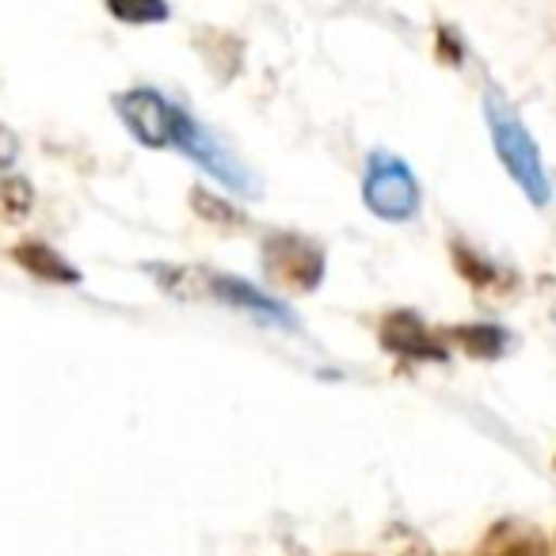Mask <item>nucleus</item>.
<instances>
[{
    "label": "nucleus",
    "instance_id": "obj_1",
    "mask_svg": "<svg viewBox=\"0 0 556 556\" xmlns=\"http://www.w3.org/2000/svg\"><path fill=\"white\" fill-rule=\"evenodd\" d=\"M484 118H488V134H492V146H495V153H500L503 168L510 172V179L522 187V194L533 206H545L553 187H548L541 149H538V141L530 138V130L522 126V118L515 115V108H510L495 88L484 92Z\"/></svg>",
    "mask_w": 556,
    "mask_h": 556
},
{
    "label": "nucleus",
    "instance_id": "obj_2",
    "mask_svg": "<svg viewBox=\"0 0 556 556\" xmlns=\"http://www.w3.org/2000/svg\"><path fill=\"white\" fill-rule=\"evenodd\" d=\"M263 278L282 294H313L325 282V248L302 232H270L263 240Z\"/></svg>",
    "mask_w": 556,
    "mask_h": 556
},
{
    "label": "nucleus",
    "instance_id": "obj_3",
    "mask_svg": "<svg viewBox=\"0 0 556 556\" xmlns=\"http://www.w3.org/2000/svg\"><path fill=\"white\" fill-rule=\"evenodd\" d=\"M363 202L381 222H412L419 214V184L401 156L374 149L370 161H366Z\"/></svg>",
    "mask_w": 556,
    "mask_h": 556
},
{
    "label": "nucleus",
    "instance_id": "obj_4",
    "mask_svg": "<svg viewBox=\"0 0 556 556\" xmlns=\"http://www.w3.org/2000/svg\"><path fill=\"white\" fill-rule=\"evenodd\" d=\"M172 146H176L184 156H191L194 164H202V168H206L214 179H222L229 191L252 194V199L263 191L260 179H255L252 172L237 161V153H232V149H225L222 141H217L214 134H210L206 126L191 115V111L179 108V103H176V138H172Z\"/></svg>",
    "mask_w": 556,
    "mask_h": 556
},
{
    "label": "nucleus",
    "instance_id": "obj_5",
    "mask_svg": "<svg viewBox=\"0 0 556 556\" xmlns=\"http://www.w3.org/2000/svg\"><path fill=\"white\" fill-rule=\"evenodd\" d=\"M123 126L141 141L146 149H168L176 138V103L164 100L153 88H130L111 100Z\"/></svg>",
    "mask_w": 556,
    "mask_h": 556
},
{
    "label": "nucleus",
    "instance_id": "obj_6",
    "mask_svg": "<svg viewBox=\"0 0 556 556\" xmlns=\"http://www.w3.org/2000/svg\"><path fill=\"white\" fill-rule=\"evenodd\" d=\"M378 340H381V348L393 358H401V363H446L450 358L446 336L431 332V328L424 325V317L412 309L386 313L378 325Z\"/></svg>",
    "mask_w": 556,
    "mask_h": 556
},
{
    "label": "nucleus",
    "instance_id": "obj_7",
    "mask_svg": "<svg viewBox=\"0 0 556 556\" xmlns=\"http://www.w3.org/2000/svg\"><path fill=\"white\" fill-rule=\"evenodd\" d=\"M450 255H454L457 275H462L480 298H507V294H515V290H518L515 270H507V267H500V263L484 260V255H480L477 248L465 244L462 237L450 240Z\"/></svg>",
    "mask_w": 556,
    "mask_h": 556
},
{
    "label": "nucleus",
    "instance_id": "obj_8",
    "mask_svg": "<svg viewBox=\"0 0 556 556\" xmlns=\"http://www.w3.org/2000/svg\"><path fill=\"white\" fill-rule=\"evenodd\" d=\"M206 298H217L222 305H232V309H244V313H255V317L270 320V325H287V328H298L294 313L282 309L278 302L263 298L255 287H248L244 278H232V275H214L206 270Z\"/></svg>",
    "mask_w": 556,
    "mask_h": 556
},
{
    "label": "nucleus",
    "instance_id": "obj_9",
    "mask_svg": "<svg viewBox=\"0 0 556 556\" xmlns=\"http://www.w3.org/2000/svg\"><path fill=\"white\" fill-rule=\"evenodd\" d=\"M472 556H553V553H548V541L538 526L518 522V518H503V522H495L480 538Z\"/></svg>",
    "mask_w": 556,
    "mask_h": 556
},
{
    "label": "nucleus",
    "instance_id": "obj_10",
    "mask_svg": "<svg viewBox=\"0 0 556 556\" xmlns=\"http://www.w3.org/2000/svg\"><path fill=\"white\" fill-rule=\"evenodd\" d=\"M12 260H16L27 275L42 278V282H58V287H77L80 282V270L73 267L62 252H54L47 240H20V244L12 248Z\"/></svg>",
    "mask_w": 556,
    "mask_h": 556
},
{
    "label": "nucleus",
    "instance_id": "obj_11",
    "mask_svg": "<svg viewBox=\"0 0 556 556\" xmlns=\"http://www.w3.org/2000/svg\"><path fill=\"white\" fill-rule=\"evenodd\" d=\"M446 343H457L469 358H480V363H492L500 358L503 351L510 348L507 332L500 325H457V328H446Z\"/></svg>",
    "mask_w": 556,
    "mask_h": 556
},
{
    "label": "nucleus",
    "instance_id": "obj_12",
    "mask_svg": "<svg viewBox=\"0 0 556 556\" xmlns=\"http://www.w3.org/2000/svg\"><path fill=\"white\" fill-rule=\"evenodd\" d=\"M149 278L156 287L168 290L179 302H194V298H206V270L202 267H176V263H146Z\"/></svg>",
    "mask_w": 556,
    "mask_h": 556
},
{
    "label": "nucleus",
    "instance_id": "obj_13",
    "mask_svg": "<svg viewBox=\"0 0 556 556\" xmlns=\"http://www.w3.org/2000/svg\"><path fill=\"white\" fill-rule=\"evenodd\" d=\"M191 210L202 217V222L217 225L222 232H237V229H248V217L244 210H237L232 202L217 199V194H210L206 187H194L191 191Z\"/></svg>",
    "mask_w": 556,
    "mask_h": 556
},
{
    "label": "nucleus",
    "instance_id": "obj_14",
    "mask_svg": "<svg viewBox=\"0 0 556 556\" xmlns=\"http://www.w3.org/2000/svg\"><path fill=\"white\" fill-rule=\"evenodd\" d=\"M35 206V187L24 176H0V222L20 225Z\"/></svg>",
    "mask_w": 556,
    "mask_h": 556
},
{
    "label": "nucleus",
    "instance_id": "obj_15",
    "mask_svg": "<svg viewBox=\"0 0 556 556\" xmlns=\"http://www.w3.org/2000/svg\"><path fill=\"white\" fill-rule=\"evenodd\" d=\"M108 12L126 27L164 24V20L172 16L168 0H108Z\"/></svg>",
    "mask_w": 556,
    "mask_h": 556
},
{
    "label": "nucleus",
    "instance_id": "obj_16",
    "mask_svg": "<svg viewBox=\"0 0 556 556\" xmlns=\"http://www.w3.org/2000/svg\"><path fill=\"white\" fill-rule=\"evenodd\" d=\"M386 556H434V553L424 541V533H416L412 526H389L386 530Z\"/></svg>",
    "mask_w": 556,
    "mask_h": 556
},
{
    "label": "nucleus",
    "instance_id": "obj_17",
    "mask_svg": "<svg viewBox=\"0 0 556 556\" xmlns=\"http://www.w3.org/2000/svg\"><path fill=\"white\" fill-rule=\"evenodd\" d=\"M20 161V138L9 130V126H0V172L12 168Z\"/></svg>",
    "mask_w": 556,
    "mask_h": 556
},
{
    "label": "nucleus",
    "instance_id": "obj_18",
    "mask_svg": "<svg viewBox=\"0 0 556 556\" xmlns=\"http://www.w3.org/2000/svg\"><path fill=\"white\" fill-rule=\"evenodd\" d=\"M465 47H462V42H457V47H454V35H450V27H439V58H442V62H446V65H462L465 62Z\"/></svg>",
    "mask_w": 556,
    "mask_h": 556
},
{
    "label": "nucleus",
    "instance_id": "obj_19",
    "mask_svg": "<svg viewBox=\"0 0 556 556\" xmlns=\"http://www.w3.org/2000/svg\"><path fill=\"white\" fill-rule=\"evenodd\" d=\"M343 556H358V553H343Z\"/></svg>",
    "mask_w": 556,
    "mask_h": 556
},
{
    "label": "nucleus",
    "instance_id": "obj_20",
    "mask_svg": "<svg viewBox=\"0 0 556 556\" xmlns=\"http://www.w3.org/2000/svg\"><path fill=\"white\" fill-rule=\"evenodd\" d=\"M553 469H556V457H553Z\"/></svg>",
    "mask_w": 556,
    "mask_h": 556
}]
</instances>
